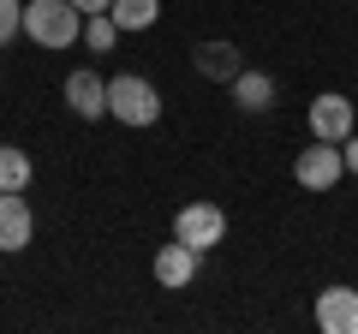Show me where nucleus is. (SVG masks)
<instances>
[{"label":"nucleus","mask_w":358,"mask_h":334,"mask_svg":"<svg viewBox=\"0 0 358 334\" xmlns=\"http://www.w3.org/2000/svg\"><path fill=\"white\" fill-rule=\"evenodd\" d=\"M66 108H72L78 119H102L108 114V78H96L90 66L72 72V78H66Z\"/></svg>","instance_id":"obj_9"},{"label":"nucleus","mask_w":358,"mask_h":334,"mask_svg":"<svg viewBox=\"0 0 358 334\" xmlns=\"http://www.w3.org/2000/svg\"><path fill=\"white\" fill-rule=\"evenodd\" d=\"M36 239V209L24 203V191H0V251L13 257Z\"/></svg>","instance_id":"obj_6"},{"label":"nucleus","mask_w":358,"mask_h":334,"mask_svg":"<svg viewBox=\"0 0 358 334\" xmlns=\"http://www.w3.org/2000/svg\"><path fill=\"white\" fill-rule=\"evenodd\" d=\"M310 138H322V143H341V138H352V102H346L341 90H322L317 102H310Z\"/></svg>","instance_id":"obj_5"},{"label":"nucleus","mask_w":358,"mask_h":334,"mask_svg":"<svg viewBox=\"0 0 358 334\" xmlns=\"http://www.w3.org/2000/svg\"><path fill=\"white\" fill-rule=\"evenodd\" d=\"M227 90H233V102H239L245 114H263V108L275 102V78H268V72H251V66H245V72L233 78Z\"/></svg>","instance_id":"obj_11"},{"label":"nucleus","mask_w":358,"mask_h":334,"mask_svg":"<svg viewBox=\"0 0 358 334\" xmlns=\"http://www.w3.org/2000/svg\"><path fill=\"white\" fill-rule=\"evenodd\" d=\"M192 66L209 78V84H233V78L245 72V60H239L233 42H197V48H192Z\"/></svg>","instance_id":"obj_10"},{"label":"nucleus","mask_w":358,"mask_h":334,"mask_svg":"<svg viewBox=\"0 0 358 334\" xmlns=\"http://www.w3.org/2000/svg\"><path fill=\"white\" fill-rule=\"evenodd\" d=\"M84 42H90V54H108V48L120 42V24H114L108 13H90V18H84Z\"/></svg>","instance_id":"obj_14"},{"label":"nucleus","mask_w":358,"mask_h":334,"mask_svg":"<svg viewBox=\"0 0 358 334\" xmlns=\"http://www.w3.org/2000/svg\"><path fill=\"white\" fill-rule=\"evenodd\" d=\"M30 180H36V167H30V155L18 150V143H0V191H24Z\"/></svg>","instance_id":"obj_13"},{"label":"nucleus","mask_w":358,"mask_h":334,"mask_svg":"<svg viewBox=\"0 0 358 334\" xmlns=\"http://www.w3.org/2000/svg\"><path fill=\"white\" fill-rule=\"evenodd\" d=\"M24 36L36 48H72L84 36V13L72 0H24Z\"/></svg>","instance_id":"obj_1"},{"label":"nucleus","mask_w":358,"mask_h":334,"mask_svg":"<svg viewBox=\"0 0 358 334\" xmlns=\"http://www.w3.org/2000/svg\"><path fill=\"white\" fill-rule=\"evenodd\" d=\"M341 161H346V173H358V131H352V138H341Z\"/></svg>","instance_id":"obj_16"},{"label":"nucleus","mask_w":358,"mask_h":334,"mask_svg":"<svg viewBox=\"0 0 358 334\" xmlns=\"http://www.w3.org/2000/svg\"><path fill=\"white\" fill-rule=\"evenodd\" d=\"M317 328L322 334H358V293L352 286H322L317 293Z\"/></svg>","instance_id":"obj_7"},{"label":"nucleus","mask_w":358,"mask_h":334,"mask_svg":"<svg viewBox=\"0 0 358 334\" xmlns=\"http://www.w3.org/2000/svg\"><path fill=\"white\" fill-rule=\"evenodd\" d=\"M108 114L120 126H155L162 119V90H155L150 78L126 72V78H108Z\"/></svg>","instance_id":"obj_2"},{"label":"nucleus","mask_w":358,"mask_h":334,"mask_svg":"<svg viewBox=\"0 0 358 334\" xmlns=\"http://www.w3.org/2000/svg\"><path fill=\"white\" fill-rule=\"evenodd\" d=\"M197 263H203V251H192V245H162L155 251V281L167 286V293H179V286H192L197 281Z\"/></svg>","instance_id":"obj_8"},{"label":"nucleus","mask_w":358,"mask_h":334,"mask_svg":"<svg viewBox=\"0 0 358 334\" xmlns=\"http://www.w3.org/2000/svg\"><path fill=\"white\" fill-rule=\"evenodd\" d=\"M108 18L120 24V36H126V30H150L155 18H162V0H114Z\"/></svg>","instance_id":"obj_12"},{"label":"nucleus","mask_w":358,"mask_h":334,"mask_svg":"<svg viewBox=\"0 0 358 334\" xmlns=\"http://www.w3.org/2000/svg\"><path fill=\"white\" fill-rule=\"evenodd\" d=\"M173 239L192 245V251H215V245L227 239V209L221 203H185L173 215Z\"/></svg>","instance_id":"obj_3"},{"label":"nucleus","mask_w":358,"mask_h":334,"mask_svg":"<svg viewBox=\"0 0 358 334\" xmlns=\"http://www.w3.org/2000/svg\"><path fill=\"white\" fill-rule=\"evenodd\" d=\"M341 173H346V161H341V143H310V150H299V161H293V180L305 185V191H334L341 185Z\"/></svg>","instance_id":"obj_4"},{"label":"nucleus","mask_w":358,"mask_h":334,"mask_svg":"<svg viewBox=\"0 0 358 334\" xmlns=\"http://www.w3.org/2000/svg\"><path fill=\"white\" fill-rule=\"evenodd\" d=\"M13 36H24V0H0V48Z\"/></svg>","instance_id":"obj_15"},{"label":"nucleus","mask_w":358,"mask_h":334,"mask_svg":"<svg viewBox=\"0 0 358 334\" xmlns=\"http://www.w3.org/2000/svg\"><path fill=\"white\" fill-rule=\"evenodd\" d=\"M72 6H78V13L90 18V13H108V6H114V0H72Z\"/></svg>","instance_id":"obj_17"}]
</instances>
